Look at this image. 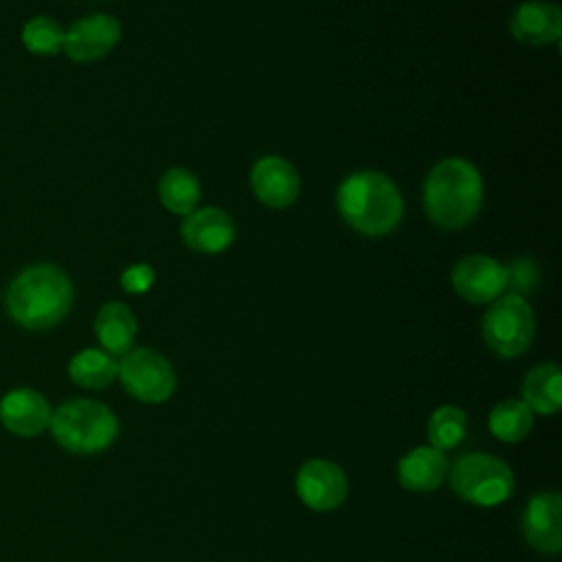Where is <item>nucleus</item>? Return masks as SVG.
I'll use <instances>...</instances> for the list:
<instances>
[{
    "label": "nucleus",
    "instance_id": "obj_1",
    "mask_svg": "<svg viewBox=\"0 0 562 562\" xmlns=\"http://www.w3.org/2000/svg\"><path fill=\"white\" fill-rule=\"evenodd\" d=\"M336 206L340 217L367 237L389 235L404 215L397 184L386 173L373 169L349 173L336 191Z\"/></svg>",
    "mask_w": 562,
    "mask_h": 562
},
{
    "label": "nucleus",
    "instance_id": "obj_2",
    "mask_svg": "<svg viewBox=\"0 0 562 562\" xmlns=\"http://www.w3.org/2000/svg\"><path fill=\"white\" fill-rule=\"evenodd\" d=\"M483 204V178L465 158H443L426 176L424 209L428 220L446 231L468 226Z\"/></svg>",
    "mask_w": 562,
    "mask_h": 562
},
{
    "label": "nucleus",
    "instance_id": "obj_3",
    "mask_svg": "<svg viewBox=\"0 0 562 562\" xmlns=\"http://www.w3.org/2000/svg\"><path fill=\"white\" fill-rule=\"evenodd\" d=\"M9 316L26 329L57 325L72 305V283L66 272L50 263L22 270L7 290Z\"/></svg>",
    "mask_w": 562,
    "mask_h": 562
},
{
    "label": "nucleus",
    "instance_id": "obj_4",
    "mask_svg": "<svg viewBox=\"0 0 562 562\" xmlns=\"http://www.w3.org/2000/svg\"><path fill=\"white\" fill-rule=\"evenodd\" d=\"M55 441L75 454H94L105 450L119 432L114 413L94 400L64 402L50 417Z\"/></svg>",
    "mask_w": 562,
    "mask_h": 562
},
{
    "label": "nucleus",
    "instance_id": "obj_5",
    "mask_svg": "<svg viewBox=\"0 0 562 562\" xmlns=\"http://www.w3.org/2000/svg\"><path fill=\"white\" fill-rule=\"evenodd\" d=\"M450 487L463 501L492 507L514 494V474L505 461L485 452H472L452 463Z\"/></svg>",
    "mask_w": 562,
    "mask_h": 562
},
{
    "label": "nucleus",
    "instance_id": "obj_6",
    "mask_svg": "<svg viewBox=\"0 0 562 562\" xmlns=\"http://www.w3.org/2000/svg\"><path fill=\"white\" fill-rule=\"evenodd\" d=\"M483 340L501 358H516L525 353L536 336V321L529 303L507 292L494 299L483 314Z\"/></svg>",
    "mask_w": 562,
    "mask_h": 562
},
{
    "label": "nucleus",
    "instance_id": "obj_7",
    "mask_svg": "<svg viewBox=\"0 0 562 562\" xmlns=\"http://www.w3.org/2000/svg\"><path fill=\"white\" fill-rule=\"evenodd\" d=\"M119 378L125 391L147 404L171 397L176 389V371L171 362L156 349H130L119 362Z\"/></svg>",
    "mask_w": 562,
    "mask_h": 562
},
{
    "label": "nucleus",
    "instance_id": "obj_8",
    "mask_svg": "<svg viewBox=\"0 0 562 562\" xmlns=\"http://www.w3.org/2000/svg\"><path fill=\"white\" fill-rule=\"evenodd\" d=\"M454 292L470 303H492L505 294L509 270L487 255H465L450 272Z\"/></svg>",
    "mask_w": 562,
    "mask_h": 562
},
{
    "label": "nucleus",
    "instance_id": "obj_9",
    "mask_svg": "<svg viewBox=\"0 0 562 562\" xmlns=\"http://www.w3.org/2000/svg\"><path fill=\"white\" fill-rule=\"evenodd\" d=\"M345 472L327 459H310L296 472L299 498L316 512H331L347 498Z\"/></svg>",
    "mask_w": 562,
    "mask_h": 562
},
{
    "label": "nucleus",
    "instance_id": "obj_10",
    "mask_svg": "<svg viewBox=\"0 0 562 562\" xmlns=\"http://www.w3.org/2000/svg\"><path fill=\"white\" fill-rule=\"evenodd\" d=\"M121 40V24L114 15L94 13L77 20L64 33V50L79 64L97 61L105 57Z\"/></svg>",
    "mask_w": 562,
    "mask_h": 562
},
{
    "label": "nucleus",
    "instance_id": "obj_11",
    "mask_svg": "<svg viewBox=\"0 0 562 562\" xmlns=\"http://www.w3.org/2000/svg\"><path fill=\"white\" fill-rule=\"evenodd\" d=\"M250 187L257 200L270 209H288L301 193V176L281 156H263L250 169Z\"/></svg>",
    "mask_w": 562,
    "mask_h": 562
},
{
    "label": "nucleus",
    "instance_id": "obj_12",
    "mask_svg": "<svg viewBox=\"0 0 562 562\" xmlns=\"http://www.w3.org/2000/svg\"><path fill=\"white\" fill-rule=\"evenodd\" d=\"M525 540L542 551L558 553L562 547V496L553 490L538 492L522 512Z\"/></svg>",
    "mask_w": 562,
    "mask_h": 562
},
{
    "label": "nucleus",
    "instance_id": "obj_13",
    "mask_svg": "<svg viewBox=\"0 0 562 562\" xmlns=\"http://www.w3.org/2000/svg\"><path fill=\"white\" fill-rule=\"evenodd\" d=\"M180 237L191 250L202 255H215L233 244L235 224L224 209L204 206L184 215L180 224Z\"/></svg>",
    "mask_w": 562,
    "mask_h": 562
},
{
    "label": "nucleus",
    "instance_id": "obj_14",
    "mask_svg": "<svg viewBox=\"0 0 562 562\" xmlns=\"http://www.w3.org/2000/svg\"><path fill=\"white\" fill-rule=\"evenodd\" d=\"M509 33L527 46L555 44L562 37V11L549 0L520 2L509 15Z\"/></svg>",
    "mask_w": 562,
    "mask_h": 562
},
{
    "label": "nucleus",
    "instance_id": "obj_15",
    "mask_svg": "<svg viewBox=\"0 0 562 562\" xmlns=\"http://www.w3.org/2000/svg\"><path fill=\"white\" fill-rule=\"evenodd\" d=\"M53 417L48 400L33 389L9 391L0 400V422L7 430L20 437L40 435Z\"/></svg>",
    "mask_w": 562,
    "mask_h": 562
},
{
    "label": "nucleus",
    "instance_id": "obj_16",
    "mask_svg": "<svg viewBox=\"0 0 562 562\" xmlns=\"http://www.w3.org/2000/svg\"><path fill=\"white\" fill-rule=\"evenodd\" d=\"M448 472V461L441 450L432 446L406 452L397 463V481L408 492H432Z\"/></svg>",
    "mask_w": 562,
    "mask_h": 562
},
{
    "label": "nucleus",
    "instance_id": "obj_17",
    "mask_svg": "<svg viewBox=\"0 0 562 562\" xmlns=\"http://www.w3.org/2000/svg\"><path fill=\"white\" fill-rule=\"evenodd\" d=\"M136 329V316L121 301H110L97 312L94 331L110 356H125L134 345Z\"/></svg>",
    "mask_w": 562,
    "mask_h": 562
},
{
    "label": "nucleus",
    "instance_id": "obj_18",
    "mask_svg": "<svg viewBox=\"0 0 562 562\" xmlns=\"http://www.w3.org/2000/svg\"><path fill=\"white\" fill-rule=\"evenodd\" d=\"M522 402L540 415L558 413L562 406V371L555 362H542L529 369L522 380Z\"/></svg>",
    "mask_w": 562,
    "mask_h": 562
},
{
    "label": "nucleus",
    "instance_id": "obj_19",
    "mask_svg": "<svg viewBox=\"0 0 562 562\" xmlns=\"http://www.w3.org/2000/svg\"><path fill=\"white\" fill-rule=\"evenodd\" d=\"M202 189L193 171L184 167H171L158 180V198L162 206L176 215H189L198 209Z\"/></svg>",
    "mask_w": 562,
    "mask_h": 562
},
{
    "label": "nucleus",
    "instance_id": "obj_20",
    "mask_svg": "<svg viewBox=\"0 0 562 562\" xmlns=\"http://www.w3.org/2000/svg\"><path fill=\"white\" fill-rule=\"evenodd\" d=\"M68 373L79 386L105 389L119 375V362L103 349H83L70 360Z\"/></svg>",
    "mask_w": 562,
    "mask_h": 562
},
{
    "label": "nucleus",
    "instance_id": "obj_21",
    "mask_svg": "<svg viewBox=\"0 0 562 562\" xmlns=\"http://www.w3.org/2000/svg\"><path fill=\"white\" fill-rule=\"evenodd\" d=\"M492 435L505 443H516L525 439L533 426V415L522 400L498 402L487 419Z\"/></svg>",
    "mask_w": 562,
    "mask_h": 562
},
{
    "label": "nucleus",
    "instance_id": "obj_22",
    "mask_svg": "<svg viewBox=\"0 0 562 562\" xmlns=\"http://www.w3.org/2000/svg\"><path fill=\"white\" fill-rule=\"evenodd\" d=\"M465 437V413L457 406H439L428 419V439L432 448L448 450L454 448Z\"/></svg>",
    "mask_w": 562,
    "mask_h": 562
},
{
    "label": "nucleus",
    "instance_id": "obj_23",
    "mask_svg": "<svg viewBox=\"0 0 562 562\" xmlns=\"http://www.w3.org/2000/svg\"><path fill=\"white\" fill-rule=\"evenodd\" d=\"M64 33L66 31H61V26L55 20L42 15L24 24L22 40L29 50L48 55V53H57L64 46Z\"/></svg>",
    "mask_w": 562,
    "mask_h": 562
},
{
    "label": "nucleus",
    "instance_id": "obj_24",
    "mask_svg": "<svg viewBox=\"0 0 562 562\" xmlns=\"http://www.w3.org/2000/svg\"><path fill=\"white\" fill-rule=\"evenodd\" d=\"M156 274L154 268L147 263H134L130 268H125V272L121 274V285L125 292L130 294H143L151 288Z\"/></svg>",
    "mask_w": 562,
    "mask_h": 562
}]
</instances>
